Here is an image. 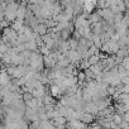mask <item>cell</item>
Masks as SVG:
<instances>
[{"instance_id":"cell-5","label":"cell","mask_w":129,"mask_h":129,"mask_svg":"<svg viewBox=\"0 0 129 129\" xmlns=\"http://www.w3.org/2000/svg\"><path fill=\"white\" fill-rule=\"evenodd\" d=\"M123 119H124L126 123H129V110H128V111H125V113L123 114Z\"/></svg>"},{"instance_id":"cell-3","label":"cell","mask_w":129,"mask_h":129,"mask_svg":"<svg viewBox=\"0 0 129 129\" xmlns=\"http://www.w3.org/2000/svg\"><path fill=\"white\" fill-rule=\"evenodd\" d=\"M61 94H62V91H61L59 86L56 85V84H53V85L51 86V95H52L53 98H56V96H59Z\"/></svg>"},{"instance_id":"cell-1","label":"cell","mask_w":129,"mask_h":129,"mask_svg":"<svg viewBox=\"0 0 129 129\" xmlns=\"http://www.w3.org/2000/svg\"><path fill=\"white\" fill-rule=\"evenodd\" d=\"M80 120H81L82 123H85V124H91V123H94V115L90 114V113L84 111L82 115H81V119H80Z\"/></svg>"},{"instance_id":"cell-2","label":"cell","mask_w":129,"mask_h":129,"mask_svg":"<svg viewBox=\"0 0 129 129\" xmlns=\"http://www.w3.org/2000/svg\"><path fill=\"white\" fill-rule=\"evenodd\" d=\"M9 85V76L7 72L2 71L0 72V86H7Z\"/></svg>"},{"instance_id":"cell-6","label":"cell","mask_w":129,"mask_h":129,"mask_svg":"<svg viewBox=\"0 0 129 129\" xmlns=\"http://www.w3.org/2000/svg\"><path fill=\"white\" fill-rule=\"evenodd\" d=\"M0 108H2V106H0Z\"/></svg>"},{"instance_id":"cell-4","label":"cell","mask_w":129,"mask_h":129,"mask_svg":"<svg viewBox=\"0 0 129 129\" xmlns=\"http://www.w3.org/2000/svg\"><path fill=\"white\" fill-rule=\"evenodd\" d=\"M87 129H103V126H101L99 123H91Z\"/></svg>"}]
</instances>
